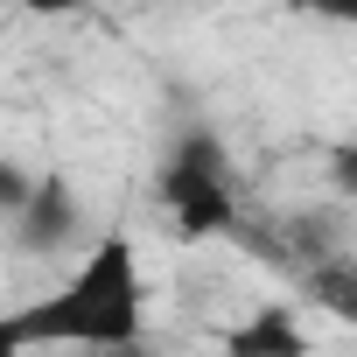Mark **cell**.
<instances>
[{
  "mask_svg": "<svg viewBox=\"0 0 357 357\" xmlns=\"http://www.w3.org/2000/svg\"><path fill=\"white\" fill-rule=\"evenodd\" d=\"M8 336H15V350H29V343H91V350L140 343L147 336V273H140L133 238L126 231L91 238V252L50 301L8 315Z\"/></svg>",
  "mask_w": 357,
  "mask_h": 357,
  "instance_id": "obj_1",
  "label": "cell"
},
{
  "mask_svg": "<svg viewBox=\"0 0 357 357\" xmlns=\"http://www.w3.org/2000/svg\"><path fill=\"white\" fill-rule=\"evenodd\" d=\"M154 197L175 225V238H231V225L245 218L238 211V190H231V154L211 126H190L183 140L168 147L161 175H154Z\"/></svg>",
  "mask_w": 357,
  "mask_h": 357,
  "instance_id": "obj_2",
  "label": "cell"
},
{
  "mask_svg": "<svg viewBox=\"0 0 357 357\" xmlns=\"http://www.w3.org/2000/svg\"><path fill=\"white\" fill-rule=\"evenodd\" d=\"M77 238H84V197L63 175H36L22 211H15V245L29 259H50V252H70Z\"/></svg>",
  "mask_w": 357,
  "mask_h": 357,
  "instance_id": "obj_3",
  "label": "cell"
},
{
  "mask_svg": "<svg viewBox=\"0 0 357 357\" xmlns=\"http://www.w3.org/2000/svg\"><path fill=\"white\" fill-rule=\"evenodd\" d=\"M225 350L231 357H301L308 336H301V315L287 301H266L259 315H245L238 329H225Z\"/></svg>",
  "mask_w": 357,
  "mask_h": 357,
  "instance_id": "obj_4",
  "label": "cell"
},
{
  "mask_svg": "<svg viewBox=\"0 0 357 357\" xmlns=\"http://www.w3.org/2000/svg\"><path fill=\"white\" fill-rule=\"evenodd\" d=\"M29 183H36V175H29L22 161H0V218H15V211H22Z\"/></svg>",
  "mask_w": 357,
  "mask_h": 357,
  "instance_id": "obj_5",
  "label": "cell"
},
{
  "mask_svg": "<svg viewBox=\"0 0 357 357\" xmlns=\"http://www.w3.org/2000/svg\"><path fill=\"white\" fill-rule=\"evenodd\" d=\"M329 190H336V197H357V147H350V140L329 154Z\"/></svg>",
  "mask_w": 357,
  "mask_h": 357,
  "instance_id": "obj_6",
  "label": "cell"
},
{
  "mask_svg": "<svg viewBox=\"0 0 357 357\" xmlns=\"http://www.w3.org/2000/svg\"><path fill=\"white\" fill-rule=\"evenodd\" d=\"M29 15H43V22H63V15H84L91 0H22Z\"/></svg>",
  "mask_w": 357,
  "mask_h": 357,
  "instance_id": "obj_7",
  "label": "cell"
},
{
  "mask_svg": "<svg viewBox=\"0 0 357 357\" xmlns=\"http://www.w3.org/2000/svg\"><path fill=\"white\" fill-rule=\"evenodd\" d=\"M301 8H315V15H329V22H350L357 0H301Z\"/></svg>",
  "mask_w": 357,
  "mask_h": 357,
  "instance_id": "obj_8",
  "label": "cell"
}]
</instances>
